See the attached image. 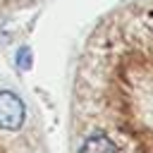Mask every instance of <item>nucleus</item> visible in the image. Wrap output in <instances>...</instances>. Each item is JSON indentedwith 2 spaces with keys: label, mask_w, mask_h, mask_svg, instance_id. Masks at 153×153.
<instances>
[{
  "label": "nucleus",
  "mask_w": 153,
  "mask_h": 153,
  "mask_svg": "<svg viewBox=\"0 0 153 153\" xmlns=\"http://www.w3.org/2000/svg\"><path fill=\"white\" fill-rule=\"evenodd\" d=\"M24 100L12 91H0V129L17 131L24 124Z\"/></svg>",
  "instance_id": "f257e3e1"
},
{
  "label": "nucleus",
  "mask_w": 153,
  "mask_h": 153,
  "mask_svg": "<svg viewBox=\"0 0 153 153\" xmlns=\"http://www.w3.org/2000/svg\"><path fill=\"white\" fill-rule=\"evenodd\" d=\"M81 153H117V148H115V143H112L103 131H96V134H91V136L84 141Z\"/></svg>",
  "instance_id": "f03ea898"
},
{
  "label": "nucleus",
  "mask_w": 153,
  "mask_h": 153,
  "mask_svg": "<svg viewBox=\"0 0 153 153\" xmlns=\"http://www.w3.org/2000/svg\"><path fill=\"white\" fill-rule=\"evenodd\" d=\"M17 67L19 69H29L31 67V50L29 48H19L17 50Z\"/></svg>",
  "instance_id": "7ed1b4c3"
}]
</instances>
